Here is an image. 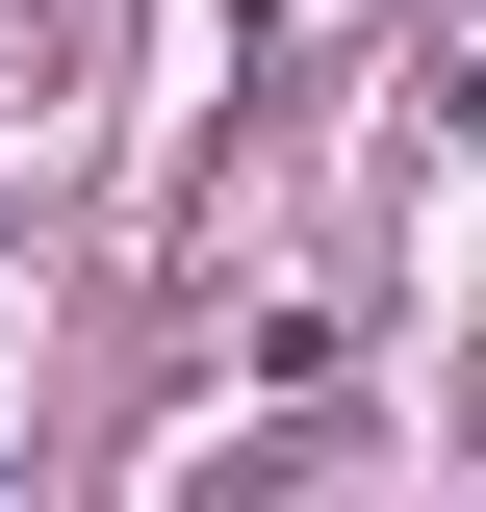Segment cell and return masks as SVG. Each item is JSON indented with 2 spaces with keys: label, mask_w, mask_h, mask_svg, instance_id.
Segmentation results:
<instances>
[]
</instances>
